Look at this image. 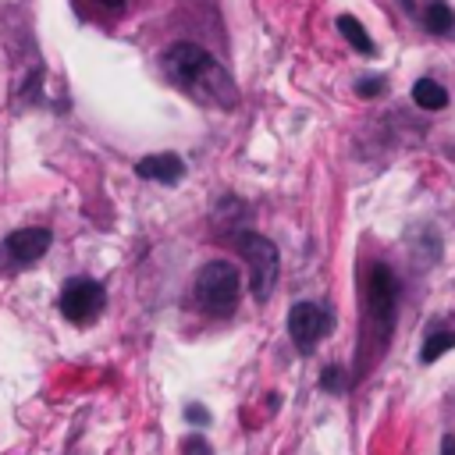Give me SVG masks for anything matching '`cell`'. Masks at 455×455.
<instances>
[{
	"instance_id": "1",
	"label": "cell",
	"mask_w": 455,
	"mask_h": 455,
	"mask_svg": "<svg viewBox=\"0 0 455 455\" xmlns=\"http://www.w3.org/2000/svg\"><path fill=\"white\" fill-rule=\"evenodd\" d=\"M164 71L192 100H199L206 107H224V110L235 107V96L238 92H235L231 75L203 46H196V43H174L164 53Z\"/></svg>"
},
{
	"instance_id": "2",
	"label": "cell",
	"mask_w": 455,
	"mask_h": 455,
	"mask_svg": "<svg viewBox=\"0 0 455 455\" xmlns=\"http://www.w3.org/2000/svg\"><path fill=\"white\" fill-rule=\"evenodd\" d=\"M196 299L206 313L213 316H228L238 302V270L228 259H213L199 270L196 277Z\"/></svg>"
},
{
	"instance_id": "3",
	"label": "cell",
	"mask_w": 455,
	"mask_h": 455,
	"mask_svg": "<svg viewBox=\"0 0 455 455\" xmlns=\"http://www.w3.org/2000/svg\"><path fill=\"white\" fill-rule=\"evenodd\" d=\"M235 245H238V252L249 263V288H252V295L267 299L274 281H277V263H281L277 245L270 238H263V235H252V231H242L235 238Z\"/></svg>"
},
{
	"instance_id": "4",
	"label": "cell",
	"mask_w": 455,
	"mask_h": 455,
	"mask_svg": "<svg viewBox=\"0 0 455 455\" xmlns=\"http://www.w3.org/2000/svg\"><path fill=\"white\" fill-rule=\"evenodd\" d=\"M395 299H398V281H395L391 267L373 263L370 267V277H366V313L384 331L395 320Z\"/></svg>"
},
{
	"instance_id": "5",
	"label": "cell",
	"mask_w": 455,
	"mask_h": 455,
	"mask_svg": "<svg viewBox=\"0 0 455 455\" xmlns=\"http://www.w3.org/2000/svg\"><path fill=\"white\" fill-rule=\"evenodd\" d=\"M100 309H103V288L92 277H75L71 284H64V291H60V313L71 323H89Z\"/></svg>"
},
{
	"instance_id": "6",
	"label": "cell",
	"mask_w": 455,
	"mask_h": 455,
	"mask_svg": "<svg viewBox=\"0 0 455 455\" xmlns=\"http://www.w3.org/2000/svg\"><path fill=\"white\" fill-rule=\"evenodd\" d=\"M327 331H331V320H327L323 306H316V302H299V306L288 309V334H291V341L299 345V352H313L316 341H320Z\"/></svg>"
},
{
	"instance_id": "7",
	"label": "cell",
	"mask_w": 455,
	"mask_h": 455,
	"mask_svg": "<svg viewBox=\"0 0 455 455\" xmlns=\"http://www.w3.org/2000/svg\"><path fill=\"white\" fill-rule=\"evenodd\" d=\"M50 249V231L46 228H21L14 235H7L4 252L11 263H36L43 252Z\"/></svg>"
},
{
	"instance_id": "8",
	"label": "cell",
	"mask_w": 455,
	"mask_h": 455,
	"mask_svg": "<svg viewBox=\"0 0 455 455\" xmlns=\"http://www.w3.org/2000/svg\"><path fill=\"white\" fill-rule=\"evenodd\" d=\"M135 174L149 178V181H160V185H174V181H181L185 164H181L178 153H149L135 164Z\"/></svg>"
},
{
	"instance_id": "9",
	"label": "cell",
	"mask_w": 455,
	"mask_h": 455,
	"mask_svg": "<svg viewBox=\"0 0 455 455\" xmlns=\"http://www.w3.org/2000/svg\"><path fill=\"white\" fill-rule=\"evenodd\" d=\"M338 32H341V36H345V39H348L363 57H373V53H377V46H373L370 32H366L352 14H341V18H338Z\"/></svg>"
},
{
	"instance_id": "10",
	"label": "cell",
	"mask_w": 455,
	"mask_h": 455,
	"mask_svg": "<svg viewBox=\"0 0 455 455\" xmlns=\"http://www.w3.org/2000/svg\"><path fill=\"white\" fill-rule=\"evenodd\" d=\"M412 100H416V107H423V110H441V107L448 103V92H444L441 82L419 78V82L412 85Z\"/></svg>"
},
{
	"instance_id": "11",
	"label": "cell",
	"mask_w": 455,
	"mask_h": 455,
	"mask_svg": "<svg viewBox=\"0 0 455 455\" xmlns=\"http://www.w3.org/2000/svg\"><path fill=\"white\" fill-rule=\"evenodd\" d=\"M423 25H427V32L444 36V32L455 28V14H451V7H448L444 0H434V4L427 7V14H423Z\"/></svg>"
},
{
	"instance_id": "12",
	"label": "cell",
	"mask_w": 455,
	"mask_h": 455,
	"mask_svg": "<svg viewBox=\"0 0 455 455\" xmlns=\"http://www.w3.org/2000/svg\"><path fill=\"white\" fill-rule=\"evenodd\" d=\"M448 348H455V331H451V327H441V331H434V334L423 341L419 359H423V363H434V359L444 355Z\"/></svg>"
},
{
	"instance_id": "13",
	"label": "cell",
	"mask_w": 455,
	"mask_h": 455,
	"mask_svg": "<svg viewBox=\"0 0 455 455\" xmlns=\"http://www.w3.org/2000/svg\"><path fill=\"white\" fill-rule=\"evenodd\" d=\"M320 387L331 391V395H345V387H348L345 370H341V366H327V370L320 373Z\"/></svg>"
},
{
	"instance_id": "14",
	"label": "cell",
	"mask_w": 455,
	"mask_h": 455,
	"mask_svg": "<svg viewBox=\"0 0 455 455\" xmlns=\"http://www.w3.org/2000/svg\"><path fill=\"white\" fill-rule=\"evenodd\" d=\"M181 455H213V448H210V441H206V437L188 434V437L181 441Z\"/></svg>"
},
{
	"instance_id": "15",
	"label": "cell",
	"mask_w": 455,
	"mask_h": 455,
	"mask_svg": "<svg viewBox=\"0 0 455 455\" xmlns=\"http://www.w3.org/2000/svg\"><path fill=\"white\" fill-rule=\"evenodd\" d=\"M355 92L359 96H377V92H384V78H363V82H355Z\"/></svg>"
},
{
	"instance_id": "16",
	"label": "cell",
	"mask_w": 455,
	"mask_h": 455,
	"mask_svg": "<svg viewBox=\"0 0 455 455\" xmlns=\"http://www.w3.org/2000/svg\"><path fill=\"white\" fill-rule=\"evenodd\" d=\"M185 416H188V419H192L196 427H203V423H210V412H206V409H203L199 402H192V405L185 409Z\"/></svg>"
},
{
	"instance_id": "17",
	"label": "cell",
	"mask_w": 455,
	"mask_h": 455,
	"mask_svg": "<svg viewBox=\"0 0 455 455\" xmlns=\"http://www.w3.org/2000/svg\"><path fill=\"white\" fill-rule=\"evenodd\" d=\"M441 455H455V434H448V437L441 441Z\"/></svg>"
},
{
	"instance_id": "18",
	"label": "cell",
	"mask_w": 455,
	"mask_h": 455,
	"mask_svg": "<svg viewBox=\"0 0 455 455\" xmlns=\"http://www.w3.org/2000/svg\"><path fill=\"white\" fill-rule=\"evenodd\" d=\"M103 4H107V7H121L124 0H103Z\"/></svg>"
}]
</instances>
